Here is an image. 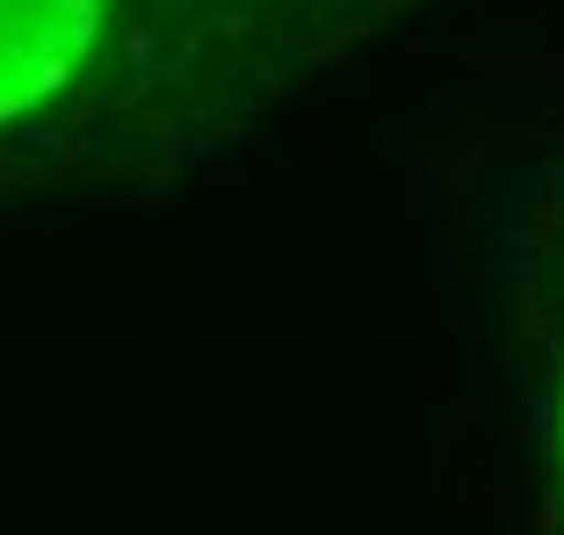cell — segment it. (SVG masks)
<instances>
[{
    "instance_id": "6da1fadb",
    "label": "cell",
    "mask_w": 564,
    "mask_h": 535,
    "mask_svg": "<svg viewBox=\"0 0 564 535\" xmlns=\"http://www.w3.org/2000/svg\"><path fill=\"white\" fill-rule=\"evenodd\" d=\"M109 0H0V123L66 95L95 58Z\"/></svg>"
},
{
    "instance_id": "7a4b0ae2",
    "label": "cell",
    "mask_w": 564,
    "mask_h": 535,
    "mask_svg": "<svg viewBox=\"0 0 564 535\" xmlns=\"http://www.w3.org/2000/svg\"><path fill=\"white\" fill-rule=\"evenodd\" d=\"M557 435H564V398H557Z\"/></svg>"
}]
</instances>
